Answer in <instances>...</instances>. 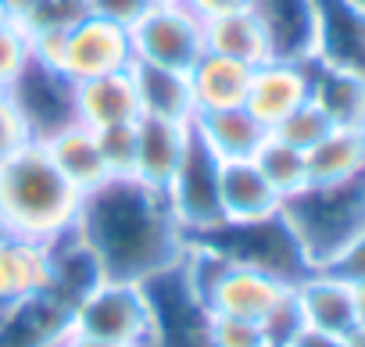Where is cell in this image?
Wrapping results in <instances>:
<instances>
[{
    "label": "cell",
    "instance_id": "6da1fadb",
    "mask_svg": "<svg viewBox=\"0 0 365 347\" xmlns=\"http://www.w3.org/2000/svg\"><path fill=\"white\" fill-rule=\"evenodd\" d=\"M76 233L93 251L104 279L129 283H147L168 272L190 244L172 219L165 194L133 176H111L83 194Z\"/></svg>",
    "mask_w": 365,
    "mask_h": 347
},
{
    "label": "cell",
    "instance_id": "7a4b0ae2",
    "mask_svg": "<svg viewBox=\"0 0 365 347\" xmlns=\"http://www.w3.org/2000/svg\"><path fill=\"white\" fill-rule=\"evenodd\" d=\"M83 194L61 176L47 147L29 140L0 165V222L8 233L54 244L79 222Z\"/></svg>",
    "mask_w": 365,
    "mask_h": 347
},
{
    "label": "cell",
    "instance_id": "3957f363",
    "mask_svg": "<svg viewBox=\"0 0 365 347\" xmlns=\"http://www.w3.org/2000/svg\"><path fill=\"white\" fill-rule=\"evenodd\" d=\"M279 212L312 269H322L365 229V172L336 183H308L290 194Z\"/></svg>",
    "mask_w": 365,
    "mask_h": 347
},
{
    "label": "cell",
    "instance_id": "277c9868",
    "mask_svg": "<svg viewBox=\"0 0 365 347\" xmlns=\"http://www.w3.org/2000/svg\"><path fill=\"white\" fill-rule=\"evenodd\" d=\"M205 244H212L215 251H222L237 265H251L258 272L276 276L287 286H297L308 272H315L312 261L304 258L290 222L283 219V212L258 219V222H240V226L226 222L215 233H208Z\"/></svg>",
    "mask_w": 365,
    "mask_h": 347
},
{
    "label": "cell",
    "instance_id": "5b68a950",
    "mask_svg": "<svg viewBox=\"0 0 365 347\" xmlns=\"http://www.w3.org/2000/svg\"><path fill=\"white\" fill-rule=\"evenodd\" d=\"M150 297L143 283L129 279H101L76 308H72V333L111 340L125 347H143L150 340Z\"/></svg>",
    "mask_w": 365,
    "mask_h": 347
},
{
    "label": "cell",
    "instance_id": "8992f818",
    "mask_svg": "<svg viewBox=\"0 0 365 347\" xmlns=\"http://www.w3.org/2000/svg\"><path fill=\"white\" fill-rule=\"evenodd\" d=\"M129 40H133L136 61L187 72L205 54V19L182 0H175V4H150L129 26Z\"/></svg>",
    "mask_w": 365,
    "mask_h": 347
},
{
    "label": "cell",
    "instance_id": "52a82bcc",
    "mask_svg": "<svg viewBox=\"0 0 365 347\" xmlns=\"http://www.w3.org/2000/svg\"><path fill=\"white\" fill-rule=\"evenodd\" d=\"M219 168H222V161L194 133L172 183L165 187V201L172 208V219L179 222L187 240H205L208 233H215L226 222L222 204H219Z\"/></svg>",
    "mask_w": 365,
    "mask_h": 347
},
{
    "label": "cell",
    "instance_id": "ba28073f",
    "mask_svg": "<svg viewBox=\"0 0 365 347\" xmlns=\"http://www.w3.org/2000/svg\"><path fill=\"white\" fill-rule=\"evenodd\" d=\"M150 297V340L143 347H215L212 343V311L190 290L179 265L143 283Z\"/></svg>",
    "mask_w": 365,
    "mask_h": 347
},
{
    "label": "cell",
    "instance_id": "9c48e42d",
    "mask_svg": "<svg viewBox=\"0 0 365 347\" xmlns=\"http://www.w3.org/2000/svg\"><path fill=\"white\" fill-rule=\"evenodd\" d=\"M133 40L129 29L118 22H108L101 15H86L83 22H76L54 54V68L61 76H68L72 83H86L97 76H115V72H129L133 68Z\"/></svg>",
    "mask_w": 365,
    "mask_h": 347
},
{
    "label": "cell",
    "instance_id": "30bf717a",
    "mask_svg": "<svg viewBox=\"0 0 365 347\" xmlns=\"http://www.w3.org/2000/svg\"><path fill=\"white\" fill-rule=\"evenodd\" d=\"M8 97H11L15 111L22 115L29 140H36V143H43L54 133H61L65 125L79 122L76 118V83L36 58L26 65L19 83L8 90Z\"/></svg>",
    "mask_w": 365,
    "mask_h": 347
},
{
    "label": "cell",
    "instance_id": "8fae6325",
    "mask_svg": "<svg viewBox=\"0 0 365 347\" xmlns=\"http://www.w3.org/2000/svg\"><path fill=\"white\" fill-rule=\"evenodd\" d=\"M312 61L365 79V8L351 0H315Z\"/></svg>",
    "mask_w": 365,
    "mask_h": 347
},
{
    "label": "cell",
    "instance_id": "7c38bea8",
    "mask_svg": "<svg viewBox=\"0 0 365 347\" xmlns=\"http://www.w3.org/2000/svg\"><path fill=\"white\" fill-rule=\"evenodd\" d=\"M312 100V61H283L269 58L251 68L244 108L265 125H279L294 108Z\"/></svg>",
    "mask_w": 365,
    "mask_h": 347
},
{
    "label": "cell",
    "instance_id": "4fadbf2b",
    "mask_svg": "<svg viewBox=\"0 0 365 347\" xmlns=\"http://www.w3.org/2000/svg\"><path fill=\"white\" fill-rule=\"evenodd\" d=\"M190 136H194V122L140 115L136 118V150H133V180L165 194L182 154L190 147Z\"/></svg>",
    "mask_w": 365,
    "mask_h": 347
},
{
    "label": "cell",
    "instance_id": "5bb4252c",
    "mask_svg": "<svg viewBox=\"0 0 365 347\" xmlns=\"http://www.w3.org/2000/svg\"><path fill=\"white\" fill-rule=\"evenodd\" d=\"M72 336V308L51 294L0 308V347H61Z\"/></svg>",
    "mask_w": 365,
    "mask_h": 347
},
{
    "label": "cell",
    "instance_id": "9a60e30c",
    "mask_svg": "<svg viewBox=\"0 0 365 347\" xmlns=\"http://www.w3.org/2000/svg\"><path fill=\"white\" fill-rule=\"evenodd\" d=\"M140 115L143 111H140L133 68L76 83V118L83 125H90L93 133H104V129H115V125H133Z\"/></svg>",
    "mask_w": 365,
    "mask_h": 347
},
{
    "label": "cell",
    "instance_id": "2e32d148",
    "mask_svg": "<svg viewBox=\"0 0 365 347\" xmlns=\"http://www.w3.org/2000/svg\"><path fill=\"white\" fill-rule=\"evenodd\" d=\"M272 58L312 61L315 51V0H251Z\"/></svg>",
    "mask_w": 365,
    "mask_h": 347
},
{
    "label": "cell",
    "instance_id": "e0dca14e",
    "mask_svg": "<svg viewBox=\"0 0 365 347\" xmlns=\"http://www.w3.org/2000/svg\"><path fill=\"white\" fill-rule=\"evenodd\" d=\"M219 204L230 226L269 219L283 208V197L269 187L255 161H222L219 168ZM222 222V226H226Z\"/></svg>",
    "mask_w": 365,
    "mask_h": 347
},
{
    "label": "cell",
    "instance_id": "ac0fdd59",
    "mask_svg": "<svg viewBox=\"0 0 365 347\" xmlns=\"http://www.w3.org/2000/svg\"><path fill=\"white\" fill-rule=\"evenodd\" d=\"M187 83H190V100H194V111L197 115L226 111V108H244L247 83H251V65L205 51L187 68Z\"/></svg>",
    "mask_w": 365,
    "mask_h": 347
},
{
    "label": "cell",
    "instance_id": "d6986e66",
    "mask_svg": "<svg viewBox=\"0 0 365 347\" xmlns=\"http://www.w3.org/2000/svg\"><path fill=\"white\" fill-rule=\"evenodd\" d=\"M51 283V244L0 237V308L43 294Z\"/></svg>",
    "mask_w": 365,
    "mask_h": 347
},
{
    "label": "cell",
    "instance_id": "ffe728a7",
    "mask_svg": "<svg viewBox=\"0 0 365 347\" xmlns=\"http://www.w3.org/2000/svg\"><path fill=\"white\" fill-rule=\"evenodd\" d=\"M294 297H297L304 326H312V329H322V333H333V336H347L358 326L351 283H344V279H336V276H329L322 269L308 272L294 286Z\"/></svg>",
    "mask_w": 365,
    "mask_h": 347
},
{
    "label": "cell",
    "instance_id": "44dd1931",
    "mask_svg": "<svg viewBox=\"0 0 365 347\" xmlns=\"http://www.w3.org/2000/svg\"><path fill=\"white\" fill-rule=\"evenodd\" d=\"M51 161L61 168V176L79 190V194H90L97 190L101 183L111 180V172H108V161L101 154V140L90 125L83 122H72L65 125L61 133H54L51 140H43Z\"/></svg>",
    "mask_w": 365,
    "mask_h": 347
},
{
    "label": "cell",
    "instance_id": "7402d4cb",
    "mask_svg": "<svg viewBox=\"0 0 365 347\" xmlns=\"http://www.w3.org/2000/svg\"><path fill=\"white\" fill-rule=\"evenodd\" d=\"M194 133L219 161H251L269 136V129L247 108H226V111L197 115Z\"/></svg>",
    "mask_w": 365,
    "mask_h": 347
},
{
    "label": "cell",
    "instance_id": "603a6c76",
    "mask_svg": "<svg viewBox=\"0 0 365 347\" xmlns=\"http://www.w3.org/2000/svg\"><path fill=\"white\" fill-rule=\"evenodd\" d=\"M101 279H104V272H101L93 251L83 244V237L76 229L51 244V283H47L43 294H51L61 304L76 308Z\"/></svg>",
    "mask_w": 365,
    "mask_h": 347
},
{
    "label": "cell",
    "instance_id": "cb8c5ba5",
    "mask_svg": "<svg viewBox=\"0 0 365 347\" xmlns=\"http://www.w3.org/2000/svg\"><path fill=\"white\" fill-rule=\"evenodd\" d=\"M205 51L222 54V58H233V61H244L251 68L272 58L269 40H265V29H262V22H258V15L251 8L230 11V15H219V19H208L205 22Z\"/></svg>",
    "mask_w": 365,
    "mask_h": 347
},
{
    "label": "cell",
    "instance_id": "d4e9b609",
    "mask_svg": "<svg viewBox=\"0 0 365 347\" xmlns=\"http://www.w3.org/2000/svg\"><path fill=\"white\" fill-rule=\"evenodd\" d=\"M133 79L140 93V111L154 118H172V122H194V100H190V83L187 72H172L158 65L133 61Z\"/></svg>",
    "mask_w": 365,
    "mask_h": 347
},
{
    "label": "cell",
    "instance_id": "484cf974",
    "mask_svg": "<svg viewBox=\"0 0 365 347\" xmlns=\"http://www.w3.org/2000/svg\"><path fill=\"white\" fill-rule=\"evenodd\" d=\"M312 100L333 129H365V79L312 61Z\"/></svg>",
    "mask_w": 365,
    "mask_h": 347
},
{
    "label": "cell",
    "instance_id": "4316f807",
    "mask_svg": "<svg viewBox=\"0 0 365 347\" xmlns=\"http://www.w3.org/2000/svg\"><path fill=\"white\" fill-rule=\"evenodd\" d=\"M365 172V129H329L308 150V183H336Z\"/></svg>",
    "mask_w": 365,
    "mask_h": 347
},
{
    "label": "cell",
    "instance_id": "83f0119b",
    "mask_svg": "<svg viewBox=\"0 0 365 347\" xmlns=\"http://www.w3.org/2000/svg\"><path fill=\"white\" fill-rule=\"evenodd\" d=\"M255 165H258V172L269 180V187L287 201L290 194H297V190H304L308 187V154L304 150H297V147H290V143H283L279 136H265V143L258 147V154L251 157Z\"/></svg>",
    "mask_w": 365,
    "mask_h": 347
},
{
    "label": "cell",
    "instance_id": "f1b7e54d",
    "mask_svg": "<svg viewBox=\"0 0 365 347\" xmlns=\"http://www.w3.org/2000/svg\"><path fill=\"white\" fill-rule=\"evenodd\" d=\"M86 15H93L90 11V0H33V8L15 26L29 40L33 36H58V33H68Z\"/></svg>",
    "mask_w": 365,
    "mask_h": 347
},
{
    "label": "cell",
    "instance_id": "f546056e",
    "mask_svg": "<svg viewBox=\"0 0 365 347\" xmlns=\"http://www.w3.org/2000/svg\"><path fill=\"white\" fill-rule=\"evenodd\" d=\"M329 129H333V122L322 115V108H319L315 100H304L301 108H294V111H290L279 125H272L269 133L279 136L283 143H290V147H297V150L308 154V150H312Z\"/></svg>",
    "mask_w": 365,
    "mask_h": 347
},
{
    "label": "cell",
    "instance_id": "4dcf8cb0",
    "mask_svg": "<svg viewBox=\"0 0 365 347\" xmlns=\"http://www.w3.org/2000/svg\"><path fill=\"white\" fill-rule=\"evenodd\" d=\"M33 61V51H29V36L11 22L0 29V93H8L19 76L26 72V65Z\"/></svg>",
    "mask_w": 365,
    "mask_h": 347
},
{
    "label": "cell",
    "instance_id": "1f68e13d",
    "mask_svg": "<svg viewBox=\"0 0 365 347\" xmlns=\"http://www.w3.org/2000/svg\"><path fill=\"white\" fill-rule=\"evenodd\" d=\"M101 140V154L108 161L111 176H133V150H136V122L133 125H115L97 133Z\"/></svg>",
    "mask_w": 365,
    "mask_h": 347
},
{
    "label": "cell",
    "instance_id": "d6a6232c",
    "mask_svg": "<svg viewBox=\"0 0 365 347\" xmlns=\"http://www.w3.org/2000/svg\"><path fill=\"white\" fill-rule=\"evenodd\" d=\"M212 343L215 347H265L269 336H265V329L258 322L212 315Z\"/></svg>",
    "mask_w": 365,
    "mask_h": 347
},
{
    "label": "cell",
    "instance_id": "836d02e7",
    "mask_svg": "<svg viewBox=\"0 0 365 347\" xmlns=\"http://www.w3.org/2000/svg\"><path fill=\"white\" fill-rule=\"evenodd\" d=\"M304 326V318H301V308H297V297H294V290L269 311V318L262 322V329H265V336H269V343H276V347H283L297 329Z\"/></svg>",
    "mask_w": 365,
    "mask_h": 347
},
{
    "label": "cell",
    "instance_id": "e575fe53",
    "mask_svg": "<svg viewBox=\"0 0 365 347\" xmlns=\"http://www.w3.org/2000/svg\"><path fill=\"white\" fill-rule=\"evenodd\" d=\"M26 143H29V133H26L22 115L15 111L8 93H0V165H4L19 147H26Z\"/></svg>",
    "mask_w": 365,
    "mask_h": 347
},
{
    "label": "cell",
    "instance_id": "d590c367",
    "mask_svg": "<svg viewBox=\"0 0 365 347\" xmlns=\"http://www.w3.org/2000/svg\"><path fill=\"white\" fill-rule=\"evenodd\" d=\"M322 272H329V276H336L344 283H365V229L329 265H322Z\"/></svg>",
    "mask_w": 365,
    "mask_h": 347
},
{
    "label": "cell",
    "instance_id": "8d00e7d4",
    "mask_svg": "<svg viewBox=\"0 0 365 347\" xmlns=\"http://www.w3.org/2000/svg\"><path fill=\"white\" fill-rule=\"evenodd\" d=\"M147 8H150L147 0H90V11H93V15H101V19H108V22H118V26H125V29H129Z\"/></svg>",
    "mask_w": 365,
    "mask_h": 347
},
{
    "label": "cell",
    "instance_id": "74e56055",
    "mask_svg": "<svg viewBox=\"0 0 365 347\" xmlns=\"http://www.w3.org/2000/svg\"><path fill=\"white\" fill-rule=\"evenodd\" d=\"M187 8H194L205 22L208 19H219V15H230V11H244L251 8V0H182Z\"/></svg>",
    "mask_w": 365,
    "mask_h": 347
},
{
    "label": "cell",
    "instance_id": "f35d334b",
    "mask_svg": "<svg viewBox=\"0 0 365 347\" xmlns=\"http://www.w3.org/2000/svg\"><path fill=\"white\" fill-rule=\"evenodd\" d=\"M283 347H344V336H333V333H322V329L301 326Z\"/></svg>",
    "mask_w": 365,
    "mask_h": 347
},
{
    "label": "cell",
    "instance_id": "ab89813d",
    "mask_svg": "<svg viewBox=\"0 0 365 347\" xmlns=\"http://www.w3.org/2000/svg\"><path fill=\"white\" fill-rule=\"evenodd\" d=\"M61 347H125V343H111V340H93V336H83V333H72Z\"/></svg>",
    "mask_w": 365,
    "mask_h": 347
},
{
    "label": "cell",
    "instance_id": "60d3db41",
    "mask_svg": "<svg viewBox=\"0 0 365 347\" xmlns=\"http://www.w3.org/2000/svg\"><path fill=\"white\" fill-rule=\"evenodd\" d=\"M351 297H354V318L358 326H365V283H351Z\"/></svg>",
    "mask_w": 365,
    "mask_h": 347
},
{
    "label": "cell",
    "instance_id": "b9f144b4",
    "mask_svg": "<svg viewBox=\"0 0 365 347\" xmlns=\"http://www.w3.org/2000/svg\"><path fill=\"white\" fill-rule=\"evenodd\" d=\"M344 347H365V326H354V329L344 336Z\"/></svg>",
    "mask_w": 365,
    "mask_h": 347
},
{
    "label": "cell",
    "instance_id": "7bdbcfd3",
    "mask_svg": "<svg viewBox=\"0 0 365 347\" xmlns=\"http://www.w3.org/2000/svg\"><path fill=\"white\" fill-rule=\"evenodd\" d=\"M15 19H11V11H8V0H0V29L4 26H11Z\"/></svg>",
    "mask_w": 365,
    "mask_h": 347
},
{
    "label": "cell",
    "instance_id": "ee69618b",
    "mask_svg": "<svg viewBox=\"0 0 365 347\" xmlns=\"http://www.w3.org/2000/svg\"><path fill=\"white\" fill-rule=\"evenodd\" d=\"M147 4H175V0H147Z\"/></svg>",
    "mask_w": 365,
    "mask_h": 347
},
{
    "label": "cell",
    "instance_id": "f6af8a7d",
    "mask_svg": "<svg viewBox=\"0 0 365 347\" xmlns=\"http://www.w3.org/2000/svg\"><path fill=\"white\" fill-rule=\"evenodd\" d=\"M351 4H358V8H365V0H351Z\"/></svg>",
    "mask_w": 365,
    "mask_h": 347
},
{
    "label": "cell",
    "instance_id": "bcb514c9",
    "mask_svg": "<svg viewBox=\"0 0 365 347\" xmlns=\"http://www.w3.org/2000/svg\"><path fill=\"white\" fill-rule=\"evenodd\" d=\"M265 347H276V343H265Z\"/></svg>",
    "mask_w": 365,
    "mask_h": 347
}]
</instances>
